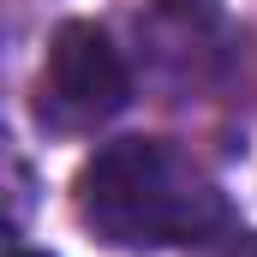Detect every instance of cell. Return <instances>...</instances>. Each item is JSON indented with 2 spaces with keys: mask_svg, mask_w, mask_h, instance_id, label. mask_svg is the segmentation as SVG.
<instances>
[{
  "mask_svg": "<svg viewBox=\"0 0 257 257\" xmlns=\"http://www.w3.org/2000/svg\"><path fill=\"white\" fill-rule=\"evenodd\" d=\"M78 215L108 245H203L227 233V192L168 138H120L78 174Z\"/></svg>",
  "mask_w": 257,
  "mask_h": 257,
  "instance_id": "obj_1",
  "label": "cell"
},
{
  "mask_svg": "<svg viewBox=\"0 0 257 257\" xmlns=\"http://www.w3.org/2000/svg\"><path fill=\"white\" fill-rule=\"evenodd\" d=\"M132 102V72L120 48L108 42V30L72 18L54 30L48 60H42V84H36V114L54 132H90L114 120Z\"/></svg>",
  "mask_w": 257,
  "mask_h": 257,
  "instance_id": "obj_2",
  "label": "cell"
},
{
  "mask_svg": "<svg viewBox=\"0 0 257 257\" xmlns=\"http://www.w3.org/2000/svg\"><path fill=\"white\" fill-rule=\"evenodd\" d=\"M12 257H48V251H12Z\"/></svg>",
  "mask_w": 257,
  "mask_h": 257,
  "instance_id": "obj_3",
  "label": "cell"
}]
</instances>
